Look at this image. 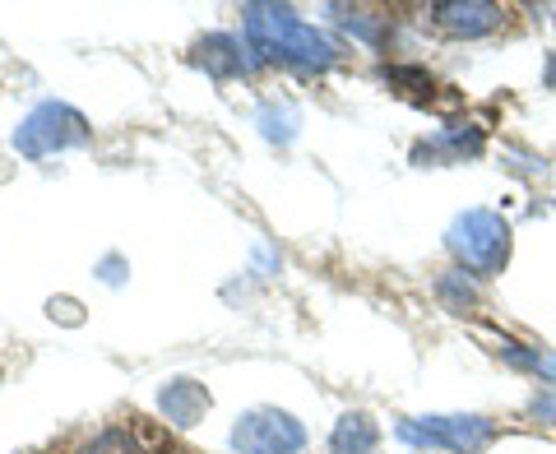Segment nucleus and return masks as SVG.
Listing matches in <instances>:
<instances>
[{
  "label": "nucleus",
  "instance_id": "nucleus-1",
  "mask_svg": "<svg viewBox=\"0 0 556 454\" xmlns=\"http://www.w3.org/2000/svg\"><path fill=\"white\" fill-rule=\"evenodd\" d=\"M247 47L260 61H292L302 70H329L339 61V47L288 5H247Z\"/></svg>",
  "mask_w": 556,
  "mask_h": 454
},
{
  "label": "nucleus",
  "instance_id": "nucleus-2",
  "mask_svg": "<svg viewBox=\"0 0 556 454\" xmlns=\"http://www.w3.org/2000/svg\"><path fill=\"white\" fill-rule=\"evenodd\" d=\"M445 247L473 278H496L510 260V223L492 209H468L450 223Z\"/></svg>",
  "mask_w": 556,
  "mask_h": 454
},
{
  "label": "nucleus",
  "instance_id": "nucleus-3",
  "mask_svg": "<svg viewBox=\"0 0 556 454\" xmlns=\"http://www.w3.org/2000/svg\"><path fill=\"white\" fill-rule=\"evenodd\" d=\"M89 139V121L84 112H75L70 102H42V108H33L20 130H14V149L24 153V159H51V153H65Z\"/></svg>",
  "mask_w": 556,
  "mask_h": 454
},
{
  "label": "nucleus",
  "instance_id": "nucleus-4",
  "mask_svg": "<svg viewBox=\"0 0 556 454\" xmlns=\"http://www.w3.org/2000/svg\"><path fill=\"white\" fill-rule=\"evenodd\" d=\"M394 436L404 445H417V450H450V454H478L496 441V423L486 417H473V413H459V417H408L399 423Z\"/></svg>",
  "mask_w": 556,
  "mask_h": 454
},
{
  "label": "nucleus",
  "instance_id": "nucleus-5",
  "mask_svg": "<svg viewBox=\"0 0 556 454\" xmlns=\"http://www.w3.org/2000/svg\"><path fill=\"white\" fill-rule=\"evenodd\" d=\"M302 445H306L302 423L278 408H251L247 417H237V427H232L237 454H298Z\"/></svg>",
  "mask_w": 556,
  "mask_h": 454
},
{
  "label": "nucleus",
  "instance_id": "nucleus-6",
  "mask_svg": "<svg viewBox=\"0 0 556 454\" xmlns=\"http://www.w3.org/2000/svg\"><path fill=\"white\" fill-rule=\"evenodd\" d=\"M431 24L450 38H486L506 24V10L492 0H445V5H431Z\"/></svg>",
  "mask_w": 556,
  "mask_h": 454
},
{
  "label": "nucleus",
  "instance_id": "nucleus-7",
  "mask_svg": "<svg viewBox=\"0 0 556 454\" xmlns=\"http://www.w3.org/2000/svg\"><path fill=\"white\" fill-rule=\"evenodd\" d=\"M159 408L172 427H195L208 413V390L195 386V380H167L159 390Z\"/></svg>",
  "mask_w": 556,
  "mask_h": 454
},
{
  "label": "nucleus",
  "instance_id": "nucleus-8",
  "mask_svg": "<svg viewBox=\"0 0 556 454\" xmlns=\"http://www.w3.org/2000/svg\"><path fill=\"white\" fill-rule=\"evenodd\" d=\"M195 61L208 70V75H218V79H232L247 70V56H241V42L228 38V33H214V38H204L195 47Z\"/></svg>",
  "mask_w": 556,
  "mask_h": 454
},
{
  "label": "nucleus",
  "instance_id": "nucleus-9",
  "mask_svg": "<svg viewBox=\"0 0 556 454\" xmlns=\"http://www.w3.org/2000/svg\"><path fill=\"white\" fill-rule=\"evenodd\" d=\"M376 423L367 413H348V417H339V427H334V436H329V450L334 454H367L371 445H376Z\"/></svg>",
  "mask_w": 556,
  "mask_h": 454
},
{
  "label": "nucleus",
  "instance_id": "nucleus-10",
  "mask_svg": "<svg viewBox=\"0 0 556 454\" xmlns=\"http://www.w3.org/2000/svg\"><path fill=\"white\" fill-rule=\"evenodd\" d=\"M492 353H496V357H506L510 366H519V371L543 376L547 386H556V357L543 353V348H529V343H515V339H496Z\"/></svg>",
  "mask_w": 556,
  "mask_h": 454
},
{
  "label": "nucleus",
  "instance_id": "nucleus-11",
  "mask_svg": "<svg viewBox=\"0 0 556 454\" xmlns=\"http://www.w3.org/2000/svg\"><path fill=\"white\" fill-rule=\"evenodd\" d=\"M75 454H144V450H139V436L130 427H108V431H98L89 445H79Z\"/></svg>",
  "mask_w": 556,
  "mask_h": 454
},
{
  "label": "nucleus",
  "instance_id": "nucleus-12",
  "mask_svg": "<svg viewBox=\"0 0 556 454\" xmlns=\"http://www.w3.org/2000/svg\"><path fill=\"white\" fill-rule=\"evenodd\" d=\"M533 413L547 417V423H556V394H538V399H533Z\"/></svg>",
  "mask_w": 556,
  "mask_h": 454
},
{
  "label": "nucleus",
  "instance_id": "nucleus-13",
  "mask_svg": "<svg viewBox=\"0 0 556 454\" xmlns=\"http://www.w3.org/2000/svg\"><path fill=\"white\" fill-rule=\"evenodd\" d=\"M547 89H556V51H552V61H547Z\"/></svg>",
  "mask_w": 556,
  "mask_h": 454
}]
</instances>
